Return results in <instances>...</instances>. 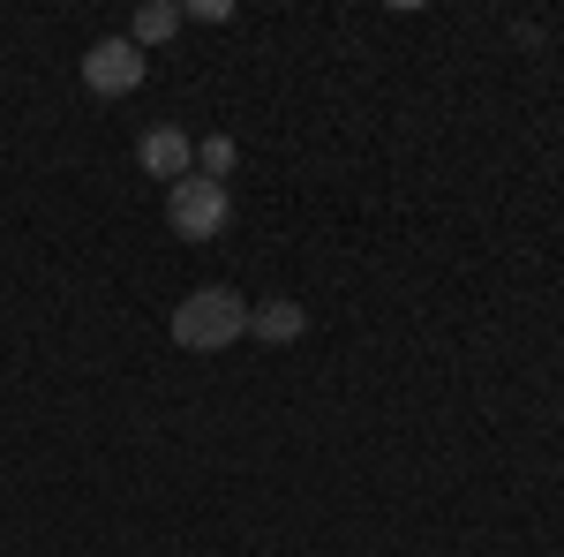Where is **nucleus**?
<instances>
[{"label": "nucleus", "mask_w": 564, "mask_h": 557, "mask_svg": "<svg viewBox=\"0 0 564 557\" xmlns=\"http://www.w3.org/2000/svg\"><path fill=\"white\" fill-rule=\"evenodd\" d=\"M241 332H249V301L234 294V287H196L174 309V346H188V354H218Z\"/></svg>", "instance_id": "f257e3e1"}, {"label": "nucleus", "mask_w": 564, "mask_h": 557, "mask_svg": "<svg viewBox=\"0 0 564 557\" xmlns=\"http://www.w3.org/2000/svg\"><path fill=\"white\" fill-rule=\"evenodd\" d=\"M226 181H204V173H181L174 189H166V226H174L181 242H212L218 226H226Z\"/></svg>", "instance_id": "f03ea898"}, {"label": "nucleus", "mask_w": 564, "mask_h": 557, "mask_svg": "<svg viewBox=\"0 0 564 557\" xmlns=\"http://www.w3.org/2000/svg\"><path fill=\"white\" fill-rule=\"evenodd\" d=\"M84 84L98 90V98H129V90L143 84V45L135 39H98L84 53Z\"/></svg>", "instance_id": "7ed1b4c3"}, {"label": "nucleus", "mask_w": 564, "mask_h": 557, "mask_svg": "<svg viewBox=\"0 0 564 557\" xmlns=\"http://www.w3.org/2000/svg\"><path fill=\"white\" fill-rule=\"evenodd\" d=\"M135 159H143L151 181H166V189H174L181 173H196V143H188L181 129H151L143 143H135Z\"/></svg>", "instance_id": "20e7f679"}, {"label": "nucleus", "mask_w": 564, "mask_h": 557, "mask_svg": "<svg viewBox=\"0 0 564 557\" xmlns=\"http://www.w3.org/2000/svg\"><path fill=\"white\" fill-rule=\"evenodd\" d=\"M249 332H257V340H302L308 332V309L302 301H257V309H249Z\"/></svg>", "instance_id": "39448f33"}, {"label": "nucleus", "mask_w": 564, "mask_h": 557, "mask_svg": "<svg viewBox=\"0 0 564 557\" xmlns=\"http://www.w3.org/2000/svg\"><path fill=\"white\" fill-rule=\"evenodd\" d=\"M174 31H181V8H174V0H151V8H135L129 39L135 45H159V39H174Z\"/></svg>", "instance_id": "423d86ee"}, {"label": "nucleus", "mask_w": 564, "mask_h": 557, "mask_svg": "<svg viewBox=\"0 0 564 557\" xmlns=\"http://www.w3.org/2000/svg\"><path fill=\"white\" fill-rule=\"evenodd\" d=\"M196 167H204V181H226V173H234V143H226V136L196 143Z\"/></svg>", "instance_id": "0eeeda50"}]
</instances>
